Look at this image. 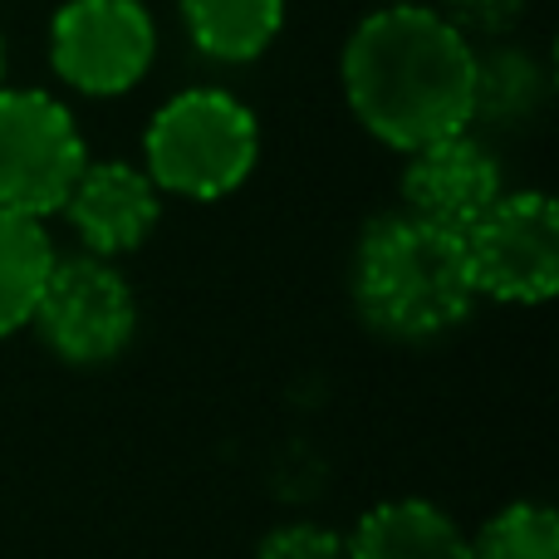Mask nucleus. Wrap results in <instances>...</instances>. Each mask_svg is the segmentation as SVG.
Returning a JSON list of instances; mask_svg holds the SVG:
<instances>
[{
  "label": "nucleus",
  "instance_id": "nucleus-1",
  "mask_svg": "<svg viewBox=\"0 0 559 559\" xmlns=\"http://www.w3.org/2000/svg\"><path fill=\"white\" fill-rule=\"evenodd\" d=\"M338 74L354 118L397 153L472 133L476 45L432 5H383L358 20Z\"/></svg>",
  "mask_w": 559,
  "mask_h": 559
},
{
  "label": "nucleus",
  "instance_id": "nucleus-2",
  "mask_svg": "<svg viewBox=\"0 0 559 559\" xmlns=\"http://www.w3.org/2000/svg\"><path fill=\"white\" fill-rule=\"evenodd\" d=\"M354 305L378 334L403 344L452 334L476 305L462 236L407 212L378 216L354 251Z\"/></svg>",
  "mask_w": 559,
  "mask_h": 559
},
{
  "label": "nucleus",
  "instance_id": "nucleus-3",
  "mask_svg": "<svg viewBox=\"0 0 559 559\" xmlns=\"http://www.w3.org/2000/svg\"><path fill=\"white\" fill-rule=\"evenodd\" d=\"M261 157L255 114L226 88H187L167 98L143 133V173L157 192L187 202H222Z\"/></svg>",
  "mask_w": 559,
  "mask_h": 559
},
{
  "label": "nucleus",
  "instance_id": "nucleus-4",
  "mask_svg": "<svg viewBox=\"0 0 559 559\" xmlns=\"http://www.w3.org/2000/svg\"><path fill=\"white\" fill-rule=\"evenodd\" d=\"M88 167L74 114L45 88H0V206L20 216H55Z\"/></svg>",
  "mask_w": 559,
  "mask_h": 559
},
{
  "label": "nucleus",
  "instance_id": "nucleus-5",
  "mask_svg": "<svg viewBox=\"0 0 559 559\" xmlns=\"http://www.w3.org/2000/svg\"><path fill=\"white\" fill-rule=\"evenodd\" d=\"M29 329L45 338L49 354L74 368L114 364L138 334V295L114 261L69 255L49 271Z\"/></svg>",
  "mask_w": 559,
  "mask_h": 559
},
{
  "label": "nucleus",
  "instance_id": "nucleus-6",
  "mask_svg": "<svg viewBox=\"0 0 559 559\" xmlns=\"http://www.w3.org/2000/svg\"><path fill=\"white\" fill-rule=\"evenodd\" d=\"M157 55V25L143 0H64L49 20V64L88 98H118L143 84Z\"/></svg>",
  "mask_w": 559,
  "mask_h": 559
},
{
  "label": "nucleus",
  "instance_id": "nucleus-7",
  "mask_svg": "<svg viewBox=\"0 0 559 559\" xmlns=\"http://www.w3.org/2000/svg\"><path fill=\"white\" fill-rule=\"evenodd\" d=\"M462 246L476 299L545 305L559 289V206L545 192H506Z\"/></svg>",
  "mask_w": 559,
  "mask_h": 559
},
{
  "label": "nucleus",
  "instance_id": "nucleus-8",
  "mask_svg": "<svg viewBox=\"0 0 559 559\" xmlns=\"http://www.w3.org/2000/svg\"><path fill=\"white\" fill-rule=\"evenodd\" d=\"M506 197L501 163L472 133H452L407 153L403 167V212L427 226L466 236Z\"/></svg>",
  "mask_w": 559,
  "mask_h": 559
},
{
  "label": "nucleus",
  "instance_id": "nucleus-9",
  "mask_svg": "<svg viewBox=\"0 0 559 559\" xmlns=\"http://www.w3.org/2000/svg\"><path fill=\"white\" fill-rule=\"evenodd\" d=\"M59 212L69 216L84 255L114 261L153 236L157 216H163V192L133 163H88Z\"/></svg>",
  "mask_w": 559,
  "mask_h": 559
},
{
  "label": "nucleus",
  "instance_id": "nucleus-10",
  "mask_svg": "<svg viewBox=\"0 0 559 559\" xmlns=\"http://www.w3.org/2000/svg\"><path fill=\"white\" fill-rule=\"evenodd\" d=\"M348 559H472V540L442 506L383 501L354 525Z\"/></svg>",
  "mask_w": 559,
  "mask_h": 559
},
{
  "label": "nucleus",
  "instance_id": "nucleus-11",
  "mask_svg": "<svg viewBox=\"0 0 559 559\" xmlns=\"http://www.w3.org/2000/svg\"><path fill=\"white\" fill-rule=\"evenodd\" d=\"M550 104V69L531 49H476V94H472V128H525Z\"/></svg>",
  "mask_w": 559,
  "mask_h": 559
},
{
  "label": "nucleus",
  "instance_id": "nucleus-12",
  "mask_svg": "<svg viewBox=\"0 0 559 559\" xmlns=\"http://www.w3.org/2000/svg\"><path fill=\"white\" fill-rule=\"evenodd\" d=\"M192 45L216 64H251L285 29V0H177Z\"/></svg>",
  "mask_w": 559,
  "mask_h": 559
},
{
  "label": "nucleus",
  "instance_id": "nucleus-13",
  "mask_svg": "<svg viewBox=\"0 0 559 559\" xmlns=\"http://www.w3.org/2000/svg\"><path fill=\"white\" fill-rule=\"evenodd\" d=\"M55 261L59 255H55L45 222L0 206V338L29 329L39 289H45Z\"/></svg>",
  "mask_w": 559,
  "mask_h": 559
},
{
  "label": "nucleus",
  "instance_id": "nucleus-14",
  "mask_svg": "<svg viewBox=\"0 0 559 559\" xmlns=\"http://www.w3.org/2000/svg\"><path fill=\"white\" fill-rule=\"evenodd\" d=\"M472 559H559V515L540 501L506 506L472 540Z\"/></svg>",
  "mask_w": 559,
  "mask_h": 559
},
{
  "label": "nucleus",
  "instance_id": "nucleus-15",
  "mask_svg": "<svg viewBox=\"0 0 559 559\" xmlns=\"http://www.w3.org/2000/svg\"><path fill=\"white\" fill-rule=\"evenodd\" d=\"M525 5L531 0H437L432 10L466 45H476V39H506L525 20Z\"/></svg>",
  "mask_w": 559,
  "mask_h": 559
},
{
  "label": "nucleus",
  "instance_id": "nucleus-16",
  "mask_svg": "<svg viewBox=\"0 0 559 559\" xmlns=\"http://www.w3.org/2000/svg\"><path fill=\"white\" fill-rule=\"evenodd\" d=\"M255 559H348V540L314 521H289L265 535Z\"/></svg>",
  "mask_w": 559,
  "mask_h": 559
},
{
  "label": "nucleus",
  "instance_id": "nucleus-17",
  "mask_svg": "<svg viewBox=\"0 0 559 559\" xmlns=\"http://www.w3.org/2000/svg\"><path fill=\"white\" fill-rule=\"evenodd\" d=\"M0 79H5V45H0Z\"/></svg>",
  "mask_w": 559,
  "mask_h": 559
},
{
  "label": "nucleus",
  "instance_id": "nucleus-18",
  "mask_svg": "<svg viewBox=\"0 0 559 559\" xmlns=\"http://www.w3.org/2000/svg\"><path fill=\"white\" fill-rule=\"evenodd\" d=\"M383 5H417V0H383Z\"/></svg>",
  "mask_w": 559,
  "mask_h": 559
}]
</instances>
